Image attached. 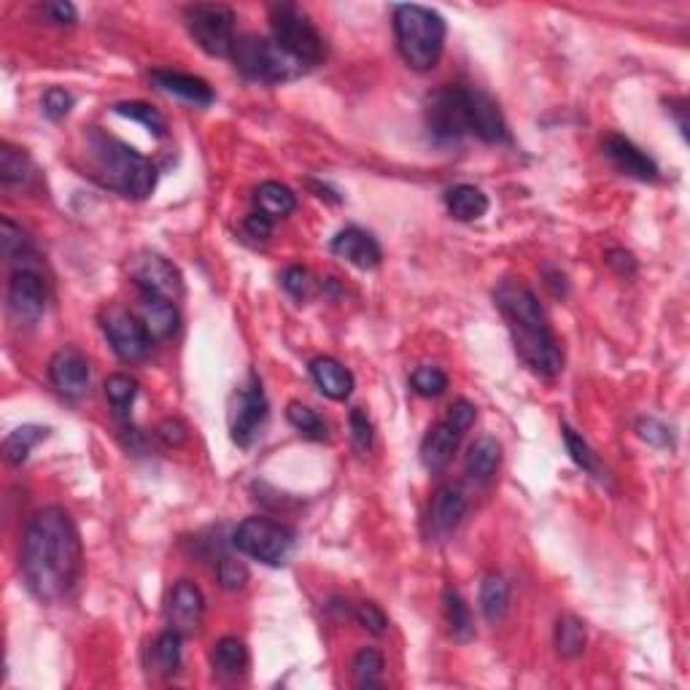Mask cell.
<instances>
[{"label":"cell","mask_w":690,"mask_h":690,"mask_svg":"<svg viewBox=\"0 0 690 690\" xmlns=\"http://www.w3.org/2000/svg\"><path fill=\"white\" fill-rule=\"evenodd\" d=\"M542 273H545V284L550 286V292L556 294V297H567V275L561 273V270H556L553 265H545L542 267Z\"/></svg>","instance_id":"cell-52"},{"label":"cell","mask_w":690,"mask_h":690,"mask_svg":"<svg viewBox=\"0 0 690 690\" xmlns=\"http://www.w3.org/2000/svg\"><path fill=\"white\" fill-rule=\"evenodd\" d=\"M467 119L469 135H478L483 143H505L510 138L502 108L483 89L467 87Z\"/></svg>","instance_id":"cell-15"},{"label":"cell","mask_w":690,"mask_h":690,"mask_svg":"<svg viewBox=\"0 0 690 690\" xmlns=\"http://www.w3.org/2000/svg\"><path fill=\"white\" fill-rule=\"evenodd\" d=\"M141 321L154 340H165L178 329V310L168 297L141 294Z\"/></svg>","instance_id":"cell-23"},{"label":"cell","mask_w":690,"mask_h":690,"mask_svg":"<svg viewBox=\"0 0 690 690\" xmlns=\"http://www.w3.org/2000/svg\"><path fill=\"white\" fill-rule=\"evenodd\" d=\"M310 378L319 386V391L324 397L335 399V402H343V399L351 397L354 391V375L351 370H345L343 364L332 359V356H316L310 362Z\"/></svg>","instance_id":"cell-21"},{"label":"cell","mask_w":690,"mask_h":690,"mask_svg":"<svg viewBox=\"0 0 690 690\" xmlns=\"http://www.w3.org/2000/svg\"><path fill=\"white\" fill-rule=\"evenodd\" d=\"M507 610H510V585L505 577L491 572L480 583V612L488 623H499L505 620Z\"/></svg>","instance_id":"cell-28"},{"label":"cell","mask_w":690,"mask_h":690,"mask_svg":"<svg viewBox=\"0 0 690 690\" xmlns=\"http://www.w3.org/2000/svg\"><path fill=\"white\" fill-rule=\"evenodd\" d=\"M270 27H273V41L292 57L300 68H313L324 60L327 46L324 38L310 22V17L292 3H281L270 9Z\"/></svg>","instance_id":"cell-7"},{"label":"cell","mask_w":690,"mask_h":690,"mask_svg":"<svg viewBox=\"0 0 690 690\" xmlns=\"http://www.w3.org/2000/svg\"><path fill=\"white\" fill-rule=\"evenodd\" d=\"M607 265L618 275H623V278H631V275L637 273V259L626 248H612L610 254H607Z\"/></svg>","instance_id":"cell-51"},{"label":"cell","mask_w":690,"mask_h":690,"mask_svg":"<svg viewBox=\"0 0 690 690\" xmlns=\"http://www.w3.org/2000/svg\"><path fill=\"white\" fill-rule=\"evenodd\" d=\"M445 208L456 222H475L480 216H486L488 197L480 192L478 186L459 184L445 192Z\"/></svg>","instance_id":"cell-25"},{"label":"cell","mask_w":690,"mask_h":690,"mask_svg":"<svg viewBox=\"0 0 690 690\" xmlns=\"http://www.w3.org/2000/svg\"><path fill=\"white\" fill-rule=\"evenodd\" d=\"M33 178V162L22 149H14L11 143H3L0 149V181L6 189L25 186Z\"/></svg>","instance_id":"cell-33"},{"label":"cell","mask_w":690,"mask_h":690,"mask_svg":"<svg viewBox=\"0 0 690 690\" xmlns=\"http://www.w3.org/2000/svg\"><path fill=\"white\" fill-rule=\"evenodd\" d=\"M281 284H284V289L289 294H292L294 300H302L305 294H308V286H310V275L305 267H286L284 275H281Z\"/></svg>","instance_id":"cell-48"},{"label":"cell","mask_w":690,"mask_h":690,"mask_svg":"<svg viewBox=\"0 0 690 690\" xmlns=\"http://www.w3.org/2000/svg\"><path fill=\"white\" fill-rule=\"evenodd\" d=\"M459 440L461 434H456L451 429V426L445 424H437L434 429H429V434L424 437V443H421V461H424V467L429 469V472H440V469H445L448 464H451L453 453H456V448H459Z\"/></svg>","instance_id":"cell-22"},{"label":"cell","mask_w":690,"mask_h":690,"mask_svg":"<svg viewBox=\"0 0 690 690\" xmlns=\"http://www.w3.org/2000/svg\"><path fill=\"white\" fill-rule=\"evenodd\" d=\"M114 114L143 124V127H146L151 135H157V138H162V135L168 133V122H165V116H162L157 108H151L149 103H141V100H133V103H119V106H114Z\"/></svg>","instance_id":"cell-37"},{"label":"cell","mask_w":690,"mask_h":690,"mask_svg":"<svg viewBox=\"0 0 690 690\" xmlns=\"http://www.w3.org/2000/svg\"><path fill=\"white\" fill-rule=\"evenodd\" d=\"M87 173L100 186H106L127 200H146L157 186V170L143 154L124 141L92 127L84 138Z\"/></svg>","instance_id":"cell-3"},{"label":"cell","mask_w":690,"mask_h":690,"mask_svg":"<svg viewBox=\"0 0 690 690\" xmlns=\"http://www.w3.org/2000/svg\"><path fill=\"white\" fill-rule=\"evenodd\" d=\"M637 432L645 443L655 445V448H672L674 445V437L672 432H669V426L661 424L658 418H642L637 424Z\"/></svg>","instance_id":"cell-44"},{"label":"cell","mask_w":690,"mask_h":690,"mask_svg":"<svg viewBox=\"0 0 690 690\" xmlns=\"http://www.w3.org/2000/svg\"><path fill=\"white\" fill-rule=\"evenodd\" d=\"M41 108H44L46 119H52V122H60V119H65V116L71 114L73 95H71V92H68V89L49 87L44 92Z\"/></svg>","instance_id":"cell-41"},{"label":"cell","mask_w":690,"mask_h":690,"mask_svg":"<svg viewBox=\"0 0 690 690\" xmlns=\"http://www.w3.org/2000/svg\"><path fill=\"white\" fill-rule=\"evenodd\" d=\"M494 302L505 316L507 329L513 335L515 354L523 364L542 378H556L564 370V354L558 348L556 337L550 332L548 316L542 310L537 294L521 281L507 278L494 289Z\"/></svg>","instance_id":"cell-2"},{"label":"cell","mask_w":690,"mask_h":690,"mask_svg":"<svg viewBox=\"0 0 690 690\" xmlns=\"http://www.w3.org/2000/svg\"><path fill=\"white\" fill-rule=\"evenodd\" d=\"M49 381L65 397H84L89 389V362L79 348H60L49 359Z\"/></svg>","instance_id":"cell-16"},{"label":"cell","mask_w":690,"mask_h":690,"mask_svg":"<svg viewBox=\"0 0 690 690\" xmlns=\"http://www.w3.org/2000/svg\"><path fill=\"white\" fill-rule=\"evenodd\" d=\"M197 46L211 57H230L235 46V14L222 3H195L184 11Z\"/></svg>","instance_id":"cell-8"},{"label":"cell","mask_w":690,"mask_h":690,"mask_svg":"<svg viewBox=\"0 0 690 690\" xmlns=\"http://www.w3.org/2000/svg\"><path fill=\"white\" fill-rule=\"evenodd\" d=\"M181 642H184V637H181L178 631H162L160 637L154 639V645H151L149 650L151 672L162 674V677L176 674L178 666H181Z\"/></svg>","instance_id":"cell-29"},{"label":"cell","mask_w":690,"mask_h":690,"mask_svg":"<svg viewBox=\"0 0 690 690\" xmlns=\"http://www.w3.org/2000/svg\"><path fill=\"white\" fill-rule=\"evenodd\" d=\"M46 284L36 267L22 265L9 281V310L22 324H36L46 310Z\"/></svg>","instance_id":"cell-13"},{"label":"cell","mask_w":690,"mask_h":690,"mask_svg":"<svg viewBox=\"0 0 690 690\" xmlns=\"http://www.w3.org/2000/svg\"><path fill=\"white\" fill-rule=\"evenodd\" d=\"M499 464H502V445H499L496 437H488L486 434V437H480V440L472 443L464 469H467V478L472 480V483H480V486H483V483H488V480L494 478Z\"/></svg>","instance_id":"cell-24"},{"label":"cell","mask_w":690,"mask_h":690,"mask_svg":"<svg viewBox=\"0 0 690 690\" xmlns=\"http://www.w3.org/2000/svg\"><path fill=\"white\" fill-rule=\"evenodd\" d=\"M585 623L577 615H561L556 620V650L561 658H580L585 650Z\"/></svg>","instance_id":"cell-31"},{"label":"cell","mask_w":690,"mask_h":690,"mask_svg":"<svg viewBox=\"0 0 690 690\" xmlns=\"http://www.w3.org/2000/svg\"><path fill=\"white\" fill-rule=\"evenodd\" d=\"M410 383H413V389H416V394H421V397L437 399V397H443L445 389H448V375H445L440 367L424 364V367L413 370Z\"/></svg>","instance_id":"cell-39"},{"label":"cell","mask_w":690,"mask_h":690,"mask_svg":"<svg viewBox=\"0 0 690 690\" xmlns=\"http://www.w3.org/2000/svg\"><path fill=\"white\" fill-rule=\"evenodd\" d=\"M44 14L52 19L54 25H76L79 19V11L73 3H65V0H54V3H46Z\"/></svg>","instance_id":"cell-50"},{"label":"cell","mask_w":690,"mask_h":690,"mask_svg":"<svg viewBox=\"0 0 690 690\" xmlns=\"http://www.w3.org/2000/svg\"><path fill=\"white\" fill-rule=\"evenodd\" d=\"M19 569L38 602H60L71 593L81 572V540L68 510L44 507L27 521Z\"/></svg>","instance_id":"cell-1"},{"label":"cell","mask_w":690,"mask_h":690,"mask_svg":"<svg viewBox=\"0 0 690 690\" xmlns=\"http://www.w3.org/2000/svg\"><path fill=\"white\" fill-rule=\"evenodd\" d=\"M561 432H564V443H567L569 456H572V461H575L577 467L583 469V472H588V475H593V478H607V475H602V464L596 459L591 445L583 440V434H577L569 424H561Z\"/></svg>","instance_id":"cell-36"},{"label":"cell","mask_w":690,"mask_h":690,"mask_svg":"<svg viewBox=\"0 0 690 690\" xmlns=\"http://www.w3.org/2000/svg\"><path fill=\"white\" fill-rule=\"evenodd\" d=\"M130 278L141 289V294H157L168 300H178L184 294V278L178 273V267L151 251L135 254L130 259Z\"/></svg>","instance_id":"cell-12"},{"label":"cell","mask_w":690,"mask_h":690,"mask_svg":"<svg viewBox=\"0 0 690 690\" xmlns=\"http://www.w3.org/2000/svg\"><path fill=\"white\" fill-rule=\"evenodd\" d=\"M205 596L192 580H178L165 604V620L168 629L178 631L181 637H192L203 626Z\"/></svg>","instance_id":"cell-14"},{"label":"cell","mask_w":690,"mask_h":690,"mask_svg":"<svg viewBox=\"0 0 690 690\" xmlns=\"http://www.w3.org/2000/svg\"><path fill=\"white\" fill-rule=\"evenodd\" d=\"M230 57L235 62V71L243 73L251 81H262V84H284V81L297 79L305 71L281 46L275 44L273 38H238Z\"/></svg>","instance_id":"cell-5"},{"label":"cell","mask_w":690,"mask_h":690,"mask_svg":"<svg viewBox=\"0 0 690 690\" xmlns=\"http://www.w3.org/2000/svg\"><path fill=\"white\" fill-rule=\"evenodd\" d=\"M211 666L213 672L222 677H238L246 672L248 666V650L243 645V639L238 637H222L211 650Z\"/></svg>","instance_id":"cell-30"},{"label":"cell","mask_w":690,"mask_h":690,"mask_svg":"<svg viewBox=\"0 0 690 690\" xmlns=\"http://www.w3.org/2000/svg\"><path fill=\"white\" fill-rule=\"evenodd\" d=\"M351 440H354V448L359 453L370 451L372 424L362 407H354V410H351Z\"/></svg>","instance_id":"cell-46"},{"label":"cell","mask_w":690,"mask_h":690,"mask_svg":"<svg viewBox=\"0 0 690 690\" xmlns=\"http://www.w3.org/2000/svg\"><path fill=\"white\" fill-rule=\"evenodd\" d=\"M383 669H386V664H383V655L378 653L375 647H364V650L356 653L354 664H351L354 685L356 688H375V685H381Z\"/></svg>","instance_id":"cell-35"},{"label":"cell","mask_w":690,"mask_h":690,"mask_svg":"<svg viewBox=\"0 0 690 690\" xmlns=\"http://www.w3.org/2000/svg\"><path fill=\"white\" fill-rule=\"evenodd\" d=\"M216 575H219V583H222L224 591H240V588L248 583L246 564H243V561H235V558L230 556H224L222 561H219Z\"/></svg>","instance_id":"cell-43"},{"label":"cell","mask_w":690,"mask_h":690,"mask_svg":"<svg viewBox=\"0 0 690 690\" xmlns=\"http://www.w3.org/2000/svg\"><path fill=\"white\" fill-rule=\"evenodd\" d=\"M232 545L238 553L254 558L259 564L281 567L297 545V531L273 518L251 515L238 523V529L232 534Z\"/></svg>","instance_id":"cell-6"},{"label":"cell","mask_w":690,"mask_h":690,"mask_svg":"<svg viewBox=\"0 0 690 690\" xmlns=\"http://www.w3.org/2000/svg\"><path fill=\"white\" fill-rule=\"evenodd\" d=\"M286 418H289V424H292L297 432H302L305 437H310V440H324V437H327V424H324V418H321L316 410H310L308 405H302V402H289V407H286Z\"/></svg>","instance_id":"cell-38"},{"label":"cell","mask_w":690,"mask_h":690,"mask_svg":"<svg viewBox=\"0 0 690 690\" xmlns=\"http://www.w3.org/2000/svg\"><path fill=\"white\" fill-rule=\"evenodd\" d=\"M685 100H669V114L677 116V127H680L682 138H688V122H685Z\"/></svg>","instance_id":"cell-53"},{"label":"cell","mask_w":690,"mask_h":690,"mask_svg":"<svg viewBox=\"0 0 690 690\" xmlns=\"http://www.w3.org/2000/svg\"><path fill=\"white\" fill-rule=\"evenodd\" d=\"M157 437H160L168 448H181V445L189 440V429H186V424L181 418H165V421H160V426H157Z\"/></svg>","instance_id":"cell-47"},{"label":"cell","mask_w":690,"mask_h":690,"mask_svg":"<svg viewBox=\"0 0 690 690\" xmlns=\"http://www.w3.org/2000/svg\"><path fill=\"white\" fill-rule=\"evenodd\" d=\"M151 81L168 92V95H176V98L186 100V103H195V106H211L213 103V87L200 76H192V73H178V71H154L151 73Z\"/></svg>","instance_id":"cell-20"},{"label":"cell","mask_w":690,"mask_h":690,"mask_svg":"<svg viewBox=\"0 0 690 690\" xmlns=\"http://www.w3.org/2000/svg\"><path fill=\"white\" fill-rule=\"evenodd\" d=\"M267 397L262 391V383L259 378L251 372L248 381L243 383L232 399V410H230V434L232 443L240 445V448H251L254 440L262 434V426L267 421Z\"/></svg>","instance_id":"cell-10"},{"label":"cell","mask_w":690,"mask_h":690,"mask_svg":"<svg viewBox=\"0 0 690 690\" xmlns=\"http://www.w3.org/2000/svg\"><path fill=\"white\" fill-rule=\"evenodd\" d=\"M426 127L437 143H459L469 135L467 87H443L426 98Z\"/></svg>","instance_id":"cell-9"},{"label":"cell","mask_w":690,"mask_h":690,"mask_svg":"<svg viewBox=\"0 0 690 690\" xmlns=\"http://www.w3.org/2000/svg\"><path fill=\"white\" fill-rule=\"evenodd\" d=\"M464 513H467V496L461 488H437V494L432 496V505H429V526L437 537H445L459 526Z\"/></svg>","instance_id":"cell-19"},{"label":"cell","mask_w":690,"mask_h":690,"mask_svg":"<svg viewBox=\"0 0 690 690\" xmlns=\"http://www.w3.org/2000/svg\"><path fill=\"white\" fill-rule=\"evenodd\" d=\"M103 389H106V399L114 407L116 418H122L124 424H127L130 407H133L135 397H138V381L130 378V375H124V372H114V375L106 378Z\"/></svg>","instance_id":"cell-34"},{"label":"cell","mask_w":690,"mask_h":690,"mask_svg":"<svg viewBox=\"0 0 690 690\" xmlns=\"http://www.w3.org/2000/svg\"><path fill=\"white\" fill-rule=\"evenodd\" d=\"M604 154L623 176L639 178V181H655L658 178V165L653 157H647L637 143L629 141L626 135L612 133L604 138Z\"/></svg>","instance_id":"cell-18"},{"label":"cell","mask_w":690,"mask_h":690,"mask_svg":"<svg viewBox=\"0 0 690 690\" xmlns=\"http://www.w3.org/2000/svg\"><path fill=\"white\" fill-rule=\"evenodd\" d=\"M478 421V407L472 405L469 399H456L451 407H448V416H445V424L451 426L456 434H464L472 429V424Z\"/></svg>","instance_id":"cell-42"},{"label":"cell","mask_w":690,"mask_h":690,"mask_svg":"<svg viewBox=\"0 0 690 690\" xmlns=\"http://www.w3.org/2000/svg\"><path fill=\"white\" fill-rule=\"evenodd\" d=\"M329 251L337 259H343L348 265L359 267V270H375L381 265L383 251L378 246V240L372 238L370 232L359 230V227H345L332 238Z\"/></svg>","instance_id":"cell-17"},{"label":"cell","mask_w":690,"mask_h":690,"mask_svg":"<svg viewBox=\"0 0 690 690\" xmlns=\"http://www.w3.org/2000/svg\"><path fill=\"white\" fill-rule=\"evenodd\" d=\"M356 620L362 623L364 629L370 631V634H375V637H381V634H386V629H389V618H386V612L378 607V604L372 602H362L359 607H356Z\"/></svg>","instance_id":"cell-45"},{"label":"cell","mask_w":690,"mask_h":690,"mask_svg":"<svg viewBox=\"0 0 690 690\" xmlns=\"http://www.w3.org/2000/svg\"><path fill=\"white\" fill-rule=\"evenodd\" d=\"M0 248H3V257L9 259V262L30 257V240L22 232V227L11 222L9 216L0 222Z\"/></svg>","instance_id":"cell-40"},{"label":"cell","mask_w":690,"mask_h":690,"mask_svg":"<svg viewBox=\"0 0 690 690\" xmlns=\"http://www.w3.org/2000/svg\"><path fill=\"white\" fill-rule=\"evenodd\" d=\"M254 203H257V211L265 213L267 219H286L289 213H294L297 208V197L289 186L278 184V181H265L259 184V189L254 192Z\"/></svg>","instance_id":"cell-26"},{"label":"cell","mask_w":690,"mask_h":690,"mask_svg":"<svg viewBox=\"0 0 690 690\" xmlns=\"http://www.w3.org/2000/svg\"><path fill=\"white\" fill-rule=\"evenodd\" d=\"M46 434H49L46 426H19V429H14V432L3 440V456H6V461L14 464V467L25 464L30 451L44 440Z\"/></svg>","instance_id":"cell-32"},{"label":"cell","mask_w":690,"mask_h":690,"mask_svg":"<svg viewBox=\"0 0 690 690\" xmlns=\"http://www.w3.org/2000/svg\"><path fill=\"white\" fill-rule=\"evenodd\" d=\"M243 232H246V238L251 240H267L270 235H273V219H267L265 213H251V216H246L243 219Z\"/></svg>","instance_id":"cell-49"},{"label":"cell","mask_w":690,"mask_h":690,"mask_svg":"<svg viewBox=\"0 0 690 690\" xmlns=\"http://www.w3.org/2000/svg\"><path fill=\"white\" fill-rule=\"evenodd\" d=\"M445 19L429 6L402 3L394 6V36L407 68L418 73L432 71L445 49Z\"/></svg>","instance_id":"cell-4"},{"label":"cell","mask_w":690,"mask_h":690,"mask_svg":"<svg viewBox=\"0 0 690 690\" xmlns=\"http://www.w3.org/2000/svg\"><path fill=\"white\" fill-rule=\"evenodd\" d=\"M443 604H445V620H448V631L451 637L461 645H467L475 639V618L469 612V604L464 602L456 588H445L443 593Z\"/></svg>","instance_id":"cell-27"},{"label":"cell","mask_w":690,"mask_h":690,"mask_svg":"<svg viewBox=\"0 0 690 690\" xmlns=\"http://www.w3.org/2000/svg\"><path fill=\"white\" fill-rule=\"evenodd\" d=\"M103 332H106L108 343L122 362H141L149 356L154 337L149 335L141 316H135L130 310L108 308L106 316H103Z\"/></svg>","instance_id":"cell-11"}]
</instances>
